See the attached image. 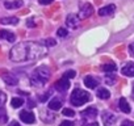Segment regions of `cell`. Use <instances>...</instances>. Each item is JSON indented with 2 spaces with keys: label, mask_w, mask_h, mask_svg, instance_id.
I'll list each match as a JSON object with an SVG mask.
<instances>
[{
  "label": "cell",
  "mask_w": 134,
  "mask_h": 126,
  "mask_svg": "<svg viewBox=\"0 0 134 126\" xmlns=\"http://www.w3.org/2000/svg\"><path fill=\"white\" fill-rule=\"evenodd\" d=\"M60 108H62V101H60V99L55 97V99H53V100L49 101V109H51V110H59Z\"/></svg>",
  "instance_id": "obj_15"
},
{
  "label": "cell",
  "mask_w": 134,
  "mask_h": 126,
  "mask_svg": "<svg viewBox=\"0 0 134 126\" xmlns=\"http://www.w3.org/2000/svg\"><path fill=\"white\" fill-rule=\"evenodd\" d=\"M17 22H19L17 17H3L0 20V24H3V25H16Z\"/></svg>",
  "instance_id": "obj_18"
},
{
  "label": "cell",
  "mask_w": 134,
  "mask_h": 126,
  "mask_svg": "<svg viewBox=\"0 0 134 126\" xmlns=\"http://www.w3.org/2000/svg\"><path fill=\"white\" fill-rule=\"evenodd\" d=\"M96 95H97V97H99V99H101V100H107V99H109V97H110L109 91H108V89H105V88H99Z\"/></svg>",
  "instance_id": "obj_20"
},
{
  "label": "cell",
  "mask_w": 134,
  "mask_h": 126,
  "mask_svg": "<svg viewBox=\"0 0 134 126\" xmlns=\"http://www.w3.org/2000/svg\"><path fill=\"white\" fill-rule=\"evenodd\" d=\"M49 96H50V95H49V92H46V93H45V95H42V96H41V95H40V96H38V99H40V100H41V101H46V100H47V97H49Z\"/></svg>",
  "instance_id": "obj_32"
},
{
  "label": "cell",
  "mask_w": 134,
  "mask_h": 126,
  "mask_svg": "<svg viewBox=\"0 0 134 126\" xmlns=\"http://www.w3.org/2000/svg\"><path fill=\"white\" fill-rule=\"evenodd\" d=\"M50 68L47 66H40L37 67L32 75H30V83L34 87H42L45 83H47V80L50 79Z\"/></svg>",
  "instance_id": "obj_2"
},
{
  "label": "cell",
  "mask_w": 134,
  "mask_h": 126,
  "mask_svg": "<svg viewBox=\"0 0 134 126\" xmlns=\"http://www.w3.org/2000/svg\"><path fill=\"white\" fill-rule=\"evenodd\" d=\"M0 39H5L8 42H15L16 41V36L9 32V30H0Z\"/></svg>",
  "instance_id": "obj_12"
},
{
  "label": "cell",
  "mask_w": 134,
  "mask_h": 126,
  "mask_svg": "<svg viewBox=\"0 0 134 126\" xmlns=\"http://www.w3.org/2000/svg\"><path fill=\"white\" fill-rule=\"evenodd\" d=\"M28 106H29V108H34V106H36V104H34V101H32V100H29V101H28Z\"/></svg>",
  "instance_id": "obj_35"
},
{
  "label": "cell",
  "mask_w": 134,
  "mask_h": 126,
  "mask_svg": "<svg viewBox=\"0 0 134 126\" xmlns=\"http://www.w3.org/2000/svg\"><path fill=\"white\" fill-rule=\"evenodd\" d=\"M129 51H130V54L134 56V43H131V45L129 46Z\"/></svg>",
  "instance_id": "obj_34"
},
{
  "label": "cell",
  "mask_w": 134,
  "mask_h": 126,
  "mask_svg": "<svg viewBox=\"0 0 134 126\" xmlns=\"http://www.w3.org/2000/svg\"><path fill=\"white\" fill-rule=\"evenodd\" d=\"M96 116H97V109L96 108H87L82 112V118L84 121L93 119V118H96Z\"/></svg>",
  "instance_id": "obj_7"
},
{
  "label": "cell",
  "mask_w": 134,
  "mask_h": 126,
  "mask_svg": "<svg viewBox=\"0 0 134 126\" xmlns=\"http://www.w3.org/2000/svg\"><path fill=\"white\" fill-rule=\"evenodd\" d=\"M101 70L107 74H112L117 70V66L114 65V63H107V65H103L101 66Z\"/></svg>",
  "instance_id": "obj_19"
},
{
  "label": "cell",
  "mask_w": 134,
  "mask_h": 126,
  "mask_svg": "<svg viewBox=\"0 0 134 126\" xmlns=\"http://www.w3.org/2000/svg\"><path fill=\"white\" fill-rule=\"evenodd\" d=\"M79 24H80V20H79V17L76 15H74V13L67 15V17H66V25L69 26V28L76 29L79 26Z\"/></svg>",
  "instance_id": "obj_5"
},
{
  "label": "cell",
  "mask_w": 134,
  "mask_h": 126,
  "mask_svg": "<svg viewBox=\"0 0 134 126\" xmlns=\"http://www.w3.org/2000/svg\"><path fill=\"white\" fill-rule=\"evenodd\" d=\"M114 11H116V5L114 4H108V5H105V7H103V8L99 9V15L100 16H109Z\"/></svg>",
  "instance_id": "obj_10"
},
{
  "label": "cell",
  "mask_w": 134,
  "mask_h": 126,
  "mask_svg": "<svg viewBox=\"0 0 134 126\" xmlns=\"http://www.w3.org/2000/svg\"><path fill=\"white\" fill-rule=\"evenodd\" d=\"M83 126H99V123H97V122H90V123H88V122H86V121H84Z\"/></svg>",
  "instance_id": "obj_33"
},
{
  "label": "cell",
  "mask_w": 134,
  "mask_h": 126,
  "mask_svg": "<svg viewBox=\"0 0 134 126\" xmlns=\"http://www.w3.org/2000/svg\"><path fill=\"white\" fill-rule=\"evenodd\" d=\"M121 126H134V122L133 121H130V119H125L124 122H122V125Z\"/></svg>",
  "instance_id": "obj_29"
},
{
  "label": "cell",
  "mask_w": 134,
  "mask_h": 126,
  "mask_svg": "<svg viewBox=\"0 0 134 126\" xmlns=\"http://www.w3.org/2000/svg\"><path fill=\"white\" fill-rule=\"evenodd\" d=\"M118 106H120V109H121L124 113H130V105H129V102L126 101L125 97H121V99H120Z\"/></svg>",
  "instance_id": "obj_17"
},
{
  "label": "cell",
  "mask_w": 134,
  "mask_h": 126,
  "mask_svg": "<svg viewBox=\"0 0 134 126\" xmlns=\"http://www.w3.org/2000/svg\"><path fill=\"white\" fill-rule=\"evenodd\" d=\"M71 104L74 106H80L83 104H86L87 101H90V93L83 91V89H79V88H75L71 93V99H70Z\"/></svg>",
  "instance_id": "obj_3"
},
{
  "label": "cell",
  "mask_w": 134,
  "mask_h": 126,
  "mask_svg": "<svg viewBox=\"0 0 134 126\" xmlns=\"http://www.w3.org/2000/svg\"><path fill=\"white\" fill-rule=\"evenodd\" d=\"M42 43H43L46 47H47V46H55V45H57V42H55L54 38H47V39H45Z\"/></svg>",
  "instance_id": "obj_25"
},
{
  "label": "cell",
  "mask_w": 134,
  "mask_h": 126,
  "mask_svg": "<svg viewBox=\"0 0 134 126\" xmlns=\"http://www.w3.org/2000/svg\"><path fill=\"white\" fill-rule=\"evenodd\" d=\"M121 72H122L125 76L134 78V63H127V65H125V66L122 67Z\"/></svg>",
  "instance_id": "obj_13"
},
{
  "label": "cell",
  "mask_w": 134,
  "mask_h": 126,
  "mask_svg": "<svg viewBox=\"0 0 134 126\" xmlns=\"http://www.w3.org/2000/svg\"><path fill=\"white\" fill-rule=\"evenodd\" d=\"M105 83L108 84V85H113L114 83H116V76H114V74L112 72V74H107L105 75Z\"/></svg>",
  "instance_id": "obj_22"
},
{
  "label": "cell",
  "mask_w": 134,
  "mask_h": 126,
  "mask_svg": "<svg viewBox=\"0 0 134 126\" xmlns=\"http://www.w3.org/2000/svg\"><path fill=\"white\" fill-rule=\"evenodd\" d=\"M3 80H4L8 85H16V84L19 83L17 78H16L12 72H5V74L3 75Z\"/></svg>",
  "instance_id": "obj_11"
},
{
  "label": "cell",
  "mask_w": 134,
  "mask_h": 126,
  "mask_svg": "<svg viewBox=\"0 0 134 126\" xmlns=\"http://www.w3.org/2000/svg\"><path fill=\"white\" fill-rule=\"evenodd\" d=\"M5 100H7L5 93H4V92H0V106H2V105L5 102Z\"/></svg>",
  "instance_id": "obj_28"
},
{
  "label": "cell",
  "mask_w": 134,
  "mask_h": 126,
  "mask_svg": "<svg viewBox=\"0 0 134 126\" xmlns=\"http://www.w3.org/2000/svg\"><path fill=\"white\" fill-rule=\"evenodd\" d=\"M40 2V4H42V5H47V4H51L54 0H38Z\"/></svg>",
  "instance_id": "obj_31"
},
{
  "label": "cell",
  "mask_w": 134,
  "mask_h": 126,
  "mask_svg": "<svg viewBox=\"0 0 134 126\" xmlns=\"http://www.w3.org/2000/svg\"><path fill=\"white\" fill-rule=\"evenodd\" d=\"M26 24H28V26H34V22H33V21H30V20H29Z\"/></svg>",
  "instance_id": "obj_36"
},
{
  "label": "cell",
  "mask_w": 134,
  "mask_h": 126,
  "mask_svg": "<svg viewBox=\"0 0 134 126\" xmlns=\"http://www.w3.org/2000/svg\"><path fill=\"white\" fill-rule=\"evenodd\" d=\"M20 119L25 123H33L36 121V117L32 112H28V110H23L20 113Z\"/></svg>",
  "instance_id": "obj_8"
},
{
  "label": "cell",
  "mask_w": 134,
  "mask_h": 126,
  "mask_svg": "<svg viewBox=\"0 0 134 126\" xmlns=\"http://www.w3.org/2000/svg\"><path fill=\"white\" fill-rule=\"evenodd\" d=\"M101 117H103V122L105 126H112L116 122V116L112 114L110 112H104Z\"/></svg>",
  "instance_id": "obj_9"
},
{
  "label": "cell",
  "mask_w": 134,
  "mask_h": 126,
  "mask_svg": "<svg viewBox=\"0 0 134 126\" xmlns=\"http://www.w3.org/2000/svg\"><path fill=\"white\" fill-rule=\"evenodd\" d=\"M93 13V5L91 3H84L83 5H80V11H79V20H86L88 17H91Z\"/></svg>",
  "instance_id": "obj_4"
},
{
  "label": "cell",
  "mask_w": 134,
  "mask_h": 126,
  "mask_svg": "<svg viewBox=\"0 0 134 126\" xmlns=\"http://www.w3.org/2000/svg\"><path fill=\"white\" fill-rule=\"evenodd\" d=\"M47 54V47L42 42H20L9 51V59L13 62H25L43 58Z\"/></svg>",
  "instance_id": "obj_1"
},
{
  "label": "cell",
  "mask_w": 134,
  "mask_h": 126,
  "mask_svg": "<svg viewBox=\"0 0 134 126\" xmlns=\"http://www.w3.org/2000/svg\"><path fill=\"white\" fill-rule=\"evenodd\" d=\"M67 33H69V32H67V29H64V28H59V29L57 30V34H58L59 37H66Z\"/></svg>",
  "instance_id": "obj_26"
},
{
  "label": "cell",
  "mask_w": 134,
  "mask_h": 126,
  "mask_svg": "<svg viewBox=\"0 0 134 126\" xmlns=\"http://www.w3.org/2000/svg\"><path fill=\"white\" fill-rule=\"evenodd\" d=\"M133 97H134V84H133Z\"/></svg>",
  "instance_id": "obj_38"
},
{
  "label": "cell",
  "mask_w": 134,
  "mask_h": 126,
  "mask_svg": "<svg viewBox=\"0 0 134 126\" xmlns=\"http://www.w3.org/2000/svg\"><path fill=\"white\" fill-rule=\"evenodd\" d=\"M62 114H63V116H67V117H74V116H75V112H74L72 109H70V108H64V109L62 110Z\"/></svg>",
  "instance_id": "obj_24"
},
{
  "label": "cell",
  "mask_w": 134,
  "mask_h": 126,
  "mask_svg": "<svg viewBox=\"0 0 134 126\" xmlns=\"http://www.w3.org/2000/svg\"><path fill=\"white\" fill-rule=\"evenodd\" d=\"M11 104H12L13 108H20V106H23L24 100H23L21 97H13V99L11 100Z\"/></svg>",
  "instance_id": "obj_21"
},
{
  "label": "cell",
  "mask_w": 134,
  "mask_h": 126,
  "mask_svg": "<svg viewBox=\"0 0 134 126\" xmlns=\"http://www.w3.org/2000/svg\"><path fill=\"white\" fill-rule=\"evenodd\" d=\"M4 7H5L7 9L20 8V7H23V0H16V2H5V3H4Z\"/></svg>",
  "instance_id": "obj_16"
},
{
  "label": "cell",
  "mask_w": 134,
  "mask_h": 126,
  "mask_svg": "<svg viewBox=\"0 0 134 126\" xmlns=\"http://www.w3.org/2000/svg\"><path fill=\"white\" fill-rule=\"evenodd\" d=\"M11 126H20V125H19L17 122H12V123H11Z\"/></svg>",
  "instance_id": "obj_37"
},
{
  "label": "cell",
  "mask_w": 134,
  "mask_h": 126,
  "mask_svg": "<svg viewBox=\"0 0 134 126\" xmlns=\"http://www.w3.org/2000/svg\"><path fill=\"white\" fill-rule=\"evenodd\" d=\"M75 75H76V72L74 71V70H70V71H66L64 74H63V78L64 79H72V78H75Z\"/></svg>",
  "instance_id": "obj_23"
},
{
  "label": "cell",
  "mask_w": 134,
  "mask_h": 126,
  "mask_svg": "<svg viewBox=\"0 0 134 126\" xmlns=\"http://www.w3.org/2000/svg\"><path fill=\"white\" fill-rule=\"evenodd\" d=\"M84 84H86V87L87 88H96L97 87V84H99V82L93 78V76H91V75H88V76H86L84 78Z\"/></svg>",
  "instance_id": "obj_14"
},
{
  "label": "cell",
  "mask_w": 134,
  "mask_h": 126,
  "mask_svg": "<svg viewBox=\"0 0 134 126\" xmlns=\"http://www.w3.org/2000/svg\"><path fill=\"white\" fill-rule=\"evenodd\" d=\"M7 121V116H5V110L3 108H0V122H5Z\"/></svg>",
  "instance_id": "obj_27"
},
{
  "label": "cell",
  "mask_w": 134,
  "mask_h": 126,
  "mask_svg": "<svg viewBox=\"0 0 134 126\" xmlns=\"http://www.w3.org/2000/svg\"><path fill=\"white\" fill-rule=\"evenodd\" d=\"M54 87H55L57 91H59V92H64V91H67V89L70 88V82L67 80V79H64V78H62V79L57 80V83L54 84Z\"/></svg>",
  "instance_id": "obj_6"
},
{
  "label": "cell",
  "mask_w": 134,
  "mask_h": 126,
  "mask_svg": "<svg viewBox=\"0 0 134 126\" xmlns=\"http://www.w3.org/2000/svg\"><path fill=\"white\" fill-rule=\"evenodd\" d=\"M59 126H74L72 121H62V123Z\"/></svg>",
  "instance_id": "obj_30"
}]
</instances>
